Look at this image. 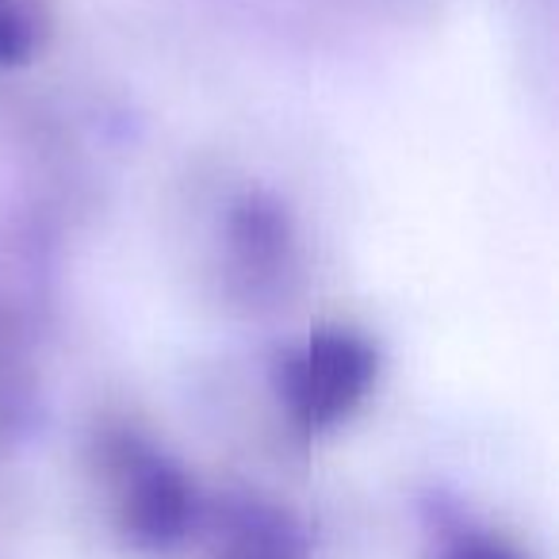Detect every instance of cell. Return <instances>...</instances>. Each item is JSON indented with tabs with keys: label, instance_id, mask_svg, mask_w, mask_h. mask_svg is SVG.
<instances>
[{
	"label": "cell",
	"instance_id": "obj_4",
	"mask_svg": "<svg viewBox=\"0 0 559 559\" xmlns=\"http://www.w3.org/2000/svg\"><path fill=\"white\" fill-rule=\"evenodd\" d=\"M55 35V0H0V73L24 70Z\"/></svg>",
	"mask_w": 559,
	"mask_h": 559
},
{
	"label": "cell",
	"instance_id": "obj_5",
	"mask_svg": "<svg viewBox=\"0 0 559 559\" xmlns=\"http://www.w3.org/2000/svg\"><path fill=\"white\" fill-rule=\"evenodd\" d=\"M441 559H525V556H518V551L506 540H498V536H464V540L449 544V548L441 551Z\"/></svg>",
	"mask_w": 559,
	"mask_h": 559
},
{
	"label": "cell",
	"instance_id": "obj_3",
	"mask_svg": "<svg viewBox=\"0 0 559 559\" xmlns=\"http://www.w3.org/2000/svg\"><path fill=\"white\" fill-rule=\"evenodd\" d=\"M104 467L111 479L119 528L142 548H169L185 540L195 521V487L185 467L139 433L104 441Z\"/></svg>",
	"mask_w": 559,
	"mask_h": 559
},
{
	"label": "cell",
	"instance_id": "obj_1",
	"mask_svg": "<svg viewBox=\"0 0 559 559\" xmlns=\"http://www.w3.org/2000/svg\"><path fill=\"white\" fill-rule=\"evenodd\" d=\"M380 380V349L357 326L319 322L276 360L280 411L304 433H326L365 406Z\"/></svg>",
	"mask_w": 559,
	"mask_h": 559
},
{
	"label": "cell",
	"instance_id": "obj_2",
	"mask_svg": "<svg viewBox=\"0 0 559 559\" xmlns=\"http://www.w3.org/2000/svg\"><path fill=\"white\" fill-rule=\"evenodd\" d=\"M218 249L234 296L246 304H276L292 296L296 280L304 276V241L296 215L264 188L230 195L218 223Z\"/></svg>",
	"mask_w": 559,
	"mask_h": 559
}]
</instances>
